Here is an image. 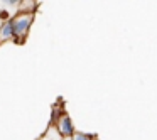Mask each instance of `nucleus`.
I'll use <instances>...</instances> for the list:
<instances>
[{
  "mask_svg": "<svg viewBox=\"0 0 157 140\" xmlns=\"http://www.w3.org/2000/svg\"><path fill=\"white\" fill-rule=\"evenodd\" d=\"M10 21H12V27H14V41L24 42V39L29 34V29L34 22V14L32 12H19Z\"/></svg>",
  "mask_w": 157,
  "mask_h": 140,
  "instance_id": "1",
  "label": "nucleus"
},
{
  "mask_svg": "<svg viewBox=\"0 0 157 140\" xmlns=\"http://www.w3.org/2000/svg\"><path fill=\"white\" fill-rule=\"evenodd\" d=\"M56 128H58V132L61 137H73V133H75L73 122L66 113H63V115L56 120Z\"/></svg>",
  "mask_w": 157,
  "mask_h": 140,
  "instance_id": "2",
  "label": "nucleus"
},
{
  "mask_svg": "<svg viewBox=\"0 0 157 140\" xmlns=\"http://www.w3.org/2000/svg\"><path fill=\"white\" fill-rule=\"evenodd\" d=\"M14 41V27H12V21H5L0 25V42Z\"/></svg>",
  "mask_w": 157,
  "mask_h": 140,
  "instance_id": "3",
  "label": "nucleus"
},
{
  "mask_svg": "<svg viewBox=\"0 0 157 140\" xmlns=\"http://www.w3.org/2000/svg\"><path fill=\"white\" fill-rule=\"evenodd\" d=\"M73 140H95V137L90 135V133H81V132H75L71 137Z\"/></svg>",
  "mask_w": 157,
  "mask_h": 140,
  "instance_id": "4",
  "label": "nucleus"
},
{
  "mask_svg": "<svg viewBox=\"0 0 157 140\" xmlns=\"http://www.w3.org/2000/svg\"><path fill=\"white\" fill-rule=\"evenodd\" d=\"M4 2H5L7 5H15L17 2H21V0H4Z\"/></svg>",
  "mask_w": 157,
  "mask_h": 140,
  "instance_id": "5",
  "label": "nucleus"
}]
</instances>
